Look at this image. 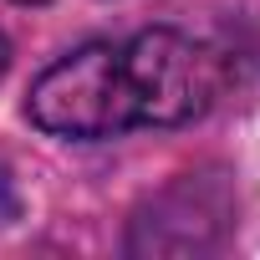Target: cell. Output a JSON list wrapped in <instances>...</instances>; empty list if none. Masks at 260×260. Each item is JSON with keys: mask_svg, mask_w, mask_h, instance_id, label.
I'll list each match as a JSON object with an SVG mask.
<instances>
[{"mask_svg": "<svg viewBox=\"0 0 260 260\" xmlns=\"http://www.w3.org/2000/svg\"><path fill=\"white\" fill-rule=\"evenodd\" d=\"M127 77H133L138 127H184L204 117L224 87V61L214 46L184 36V31H138L122 46Z\"/></svg>", "mask_w": 260, "mask_h": 260, "instance_id": "2", "label": "cell"}, {"mask_svg": "<svg viewBox=\"0 0 260 260\" xmlns=\"http://www.w3.org/2000/svg\"><path fill=\"white\" fill-rule=\"evenodd\" d=\"M31 122L56 138H112L138 127V102H133V77H127L122 46L92 41L56 67H46L31 87L26 102Z\"/></svg>", "mask_w": 260, "mask_h": 260, "instance_id": "1", "label": "cell"}, {"mask_svg": "<svg viewBox=\"0 0 260 260\" xmlns=\"http://www.w3.org/2000/svg\"><path fill=\"white\" fill-rule=\"evenodd\" d=\"M21 6H41V0H21Z\"/></svg>", "mask_w": 260, "mask_h": 260, "instance_id": "4", "label": "cell"}, {"mask_svg": "<svg viewBox=\"0 0 260 260\" xmlns=\"http://www.w3.org/2000/svg\"><path fill=\"white\" fill-rule=\"evenodd\" d=\"M6 67H11V46H6V36H0V77H6Z\"/></svg>", "mask_w": 260, "mask_h": 260, "instance_id": "3", "label": "cell"}]
</instances>
